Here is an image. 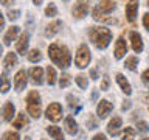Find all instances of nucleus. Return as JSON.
Wrapping results in <instances>:
<instances>
[{
	"instance_id": "51",
	"label": "nucleus",
	"mask_w": 149,
	"mask_h": 140,
	"mask_svg": "<svg viewBox=\"0 0 149 140\" xmlns=\"http://www.w3.org/2000/svg\"><path fill=\"white\" fill-rule=\"evenodd\" d=\"M40 140H45V139H40Z\"/></svg>"
},
{
	"instance_id": "12",
	"label": "nucleus",
	"mask_w": 149,
	"mask_h": 140,
	"mask_svg": "<svg viewBox=\"0 0 149 140\" xmlns=\"http://www.w3.org/2000/svg\"><path fill=\"white\" fill-rule=\"evenodd\" d=\"M28 44H30V34L25 31V33H22V34H20V37H19V41L16 44L17 53L19 55H25L26 50H28Z\"/></svg>"
},
{
	"instance_id": "32",
	"label": "nucleus",
	"mask_w": 149,
	"mask_h": 140,
	"mask_svg": "<svg viewBox=\"0 0 149 140\" xmlns=\"http://www.w3.org/2000/svg\"><path fill=\"white\" fill-rule=\"evenodd\" d=\"M70 83H72V76H70L68 73H64L62 76H61V79H59V86H61V89H62V87H68Z\"/></svg>"
},
{
	"instance_id": "9",
	"label": "nucleus",
	"mask_w": 149,
	"mask_h": 140,
	"mask_svg": "<svg viewBox=\"0 0 149 140\" xmlns=\"http://www.w3.org/2000/svg\"><path fill=\"white\" fill-rule=\"evenodd\" d=\"M28 75L25 70H19V72L16 73V76H14V87H16L17 92H22L23 89H25L26 86V81H28Z\"/></svg>"
},
{
	"instance_id": "10",
	"label": "nucleus",
	"mask_w": 149,
	"mask_h": 140,
	"mask_svg": "<svg viewBox=\"0 0 149 140\" xmlns=\"http://www.w3.org/2000/svg\"><path fill=\"white\" fill-rule=\"evenodd\" d=\"M129 37H130V45H132V50L135 51V53H141V51H143V41H141L140 33L130 31L129 33Z\"/></svg>"
},
{
	"instance_id": "25",
	"label": "nucleus",
	"mask_w": 149,
	"mask_h": 140,
	"mask_svg": "<svg viewBox=\"0 0 149 140\" xmlns=\"http://www.w3.org/2000/svg\"><path fill=\"white\" fill-rule=\"evenodd\" d=\"M5 69H11V67H14V65L17 64V56H16V53H13V51H9V53L6 55V58H5Z\"/></svg>"
},
{
	"instance_id": "4",
	"label": "nucleus",
	"mask_w": 149,
	"mask_h": 140,
	"mask_svg": "<svg viewBox=\"0 0 149 140\" xmlns=\"http://www.w3.org/2000/svg\"><path fill=\"white\" fill-rule=\"evenodd\" d=\"M90 59H92V55H90V50H88L87 44H81L78 47L76 55H74V64L79 69H86L90 64Z\"/></svg>"
},
{
	"instance_id": "37",
	"label": "nucleus",
	"mask_w": 149,
	"mask_h": 140,
	"mask_svg": "<svg viewBox=\"0 0 149 140\" xmlns=\"http://www.w3.org/2000/svg\"><path fill=\"white\" fill-rule=\"evenodd\" d=\"M141 79H143L144 86H146V87L149 89V69H146V70L143 72V75H141Z\"/></svg>"
},
{
	"instance_id": "50",
	"label": "nucleus",
	"mask_w": 149,
	"mask_h": 140,
	"mask_svg": "<svg viewBox=\"0 0 149 140\" xmlns=\"http://www.w3.org/2000/svg\"><path fill=\"white\" fill-rule=\"evenodd\" d=\"M146 5H148V8H149V0H148V3H146Z\"/></svg>"
},
{
	"instance_id": "31",
	"label": "nucleus",
	"mask_w": 149,
	"mask_h": 140,
	"mask_svg": "<svg viewBox=\"0 0 149 140\" xmlns=\"http://www.w3.org/2000/svg\"><path fill=\"white\" fill-rule=\"evenodd\" d=\"M74 81L78 83V86L81 87V89H87V84H88V81H87V76H86V75L79 73L78 76L74 78Z\"/></svg>"
},
{
	"instance_id": "27",
	"label": "nucleus",
	"mask_w": 149,
	"mask_h": 140,
	"mask_svg": "<svg viewBox=\"0 0 149 140\" xmlns=\"http://www.w3.org/2000/svg\"><path fill=\"white\" fill-rule=\"evenodd\" d=\"M47 83H48L50 86H53L56 83V70L51 67V65L47 67Z\"/></svg>"
},
{
	"instance_id": "2",
	"label": "nucleus",
	"mask_w": 149,
	"mask_h": 140,
	"mask_svg": "<svg viewBox=\"0 0 149 140\" xmlns=\"http://www.w3.org/2000/svg\"><path fill=\"white\" fill-rule=\"evenodd\" d=\"M88 37L92 44L100 50H104L112 41V31L106 27H90L88 30Z\"/></svg>"
},
{
	"instance_id": "33",
	"label": "nucleus",
	"mask_w": 149,
	"mask_h": 140,
	"mask_svg": "<svg viewBox=\"0 0 149 140\" xmlns=\"http://www.w3.org/2000/svg\"><path fill=\"white\" fill-rule=\"evenodd\" d=\"M86 125H87V129H95V128H98V120H96V117H95V115H88Z\"/></svg>"
},
{
	"instance_id": "17",
	"label": "nucleus",
	"mask_w": 149,
	"mask_h": 140,
	"mask_svg": "<svg viewBox=\"0 0 149 140\" xmlns=\"http://www.w3.org/2000/svg\"><path fill=\"white\" fill-rule=\"evenodd\" d=\"M61 28H62V22H61V20L51 22L50 25L45 28V37H53L56 33H59V31H61Z\"/></svg>"
},
{
	"instance_id": "23",
	"label": "nucleus",
	"mask_w": 149,
	"mask_h": 140,
	"mask_svg": "<svg viewBox=\"0 0 149 140\" xmlns=\"http://www.w3.org/2000/svg\"><path fill=\"white\" fill-rule=\"evenodd\" d=\"M47 132H48L54 140H65L62 131H61V128H58V126H54V125H53V126H48V128H47Z\"/></svg>"
},
{
	"instance_id": "41",
	"label": "nucleus",
	"mask_w": 149,
	"mask_h": 140,
	"mask_svg": "<svg viewBox=\"0 0 149 140\" xmlns=\"http://www.w3.org/2000/svg\"><path fill=\"white\" fill-rule=\"evenodd\" d=\"M92 140H107V137H106L104 134H101V132H100V134H96V135H95V137H93Z\"/></svg>"
},
{
	"instance_id": "7",
	"label": "nucleus",
	"mask_w": 149,
	"mask_h": 140,
	"mask_svg": "<svg viewBox=\"0 0 149 140\" xmlns=\"http://www.w3.org/2000/svg\"><path fill=\"white\" fill-rule=\"evenodd\" d=\"M137 13H138V0H129L126 5V19L134 23L137 20Z\"/></svg>"
},
{
	"instance_id": "30",
	"label": "nucleus",
	"mask_w": 149,
	"mask_h": 140,
	"mask_svg": "<svg viewBox=\"0 0 149 140\" xmlns=\"http://www.w3.org/2000/svg\"><path fill=\"white\" fill-rule=\"evenodd\" d=\"M45 16H47V17H54V16H58V8H56L54 3H48V5H47V8H45Z\"/></svg>"
},
{
	"instance_id": "26",
	"label": "nucleus",
	"mask_w": 149,
	"mask_h": 140,
	"mask_svg": "<svg viewBox=\"0 0 149 140\" xmlns=\"http://www.w3.org/2000/svg\"><path fill=\"white\" fill-rule=\"evenodd\" d=\"M126 69H129V70H137V65H138V58L137 56H129L127 59H126Z\"/></svg>"
},
{
	"instance_id": "43",
	"label": "nucleus",
	"mask_w": 149,
	"mask_h": 140,
	"mask_svg": "<svg viewBox=\"0 0 149 140\" xmlns=\"http://www.w3.org/2000/svg\"><path fill=\"white\" fill-rule=\"evenodd\" d=\"M129 107H130V101H124L123 104H121V109H123V111H127Z\"/></svg>"
},
{
	"instance_id": "29",
	"label": "nucleus",
	"mask_w": 149,
	"mask_h": 140,
	"mask_svg": "<svg viewBox=\"0 0 149 140\" xmlns=\"http://www.w3.org/2000/svg\"><path fill=\"white\" fill-rule=\"evenodd\" d=\"M135 137V129L134 128H124L123 134H121V140H134Z\"/></svg>"
},
{
	"instance_id": "5",
	"label": "nucleus",
	"mask_w": 149,
	"mask_h": 140,
	"mask_svg": "<svg viewBox=\"0 0 149 140\" xmlns=\"http://www.w3.org/2000/svg\"><path fill=\"white\" fill-rule=\"evenodd\" d=\"M88 3H90V0H76L73 5V8H72V14L76 19L86 17L87 13H88V6H90Z\"/></svg>"
},
{
	"instance_id": "48",
	"label": "nucleus",
	"mask_w": 149,
	"mask_h": 140,
	"mask_svg": "<svg viewBox=\"0 0 149 140\" xmlns=\"http://www.w3.org/2000/svg\"><path fill=\"white\" fill-rule=\"evenodd\" d=\"M25 140H31V139H30V137H25Z\"/></svg>"
},
{
	"instance_id": "24",
	"label": "nucleus",
	"mask_w": 149,
	"mask_h": 140,
	"mask_svg": "<svg viewBox=\"0 0 149 140\" xmlns=\"http://www.w3.org/2000/svg\"><path fill=\"white\" fill-rule=\"evenodd\" d=\"M14 104L11 101H8L6 104H5V107H3V118L6 120V121H11L13 120V115H14Z\"/></svg>"
},
{
	"instance_id": "18",
	"label": "nucleus",
	"mask_w": 149,
	"mask_h": 140,
	"mask_svg": "<svg viewBox=\"0 0 149 140\" xmlns=\"http://www.w3.org/2000/svg\"><path fill=\"white\" fill-rule=\"evenodd\" d=\"M19 31H20V28H19V27H11V28H9V30L6 31V34H5V37H3L5 45H11V42L16 41Z\"/></svg>"
},
{
	"instance_id": "6",
	"label": "nucleus",
	"mask_w": 149,
	"mask_h": 140,
	"mask_svg": "<svg viewBox=\"0 0 149 140\" xmlns=\"http://www.w3.org/2000/svg\"><path fill=\"white\" fill-rule=\"evenodd\" d=\"M45 117L50 121H59L62 118V107H61L59 103H51L45 111Z\"/></svg>"
},
{
	"instance_id": "35",
	"label": "nucleus",
	"mask_w": 149,
	"mask_h": 140,
	"mask_svg": "<svg viewBox=\"0 0 149 140\" xmlns=\"http://www.w3.org/2000/svg\"><path fill=\"white\" fill-rule=\"evenodd\" d=\"M2 140H20V137H19L17 132H13V131H9V132H6L3 135Z\"/></svg>"
},
{
	"instance_id": "8",
	"label": "nucleus",
	"mask_w": 149,
	"mask_h": 140,
	"mask_svg": "<svg viewBox=\"0 0 149 140\" xmlns=\"http://www.w3.org/2000/svg\"><path fill=\"white\" fill-rule=\"evenodd\" d=\"M112 109H113V104H112L110 101L101 100L96 106V114L100 115V118H106V117L112 112Z\"/></svg>"
},
{
	"instance_id": "34",
	"label": "nucleus",
	"mask_w": 149,
	"mask_h": 140,
	"mask_svg": "<svg viewBox=\"0 0 149 140\" xmlns=\"http://www.w3.org/2000/svg\"><path fill=\"white\" fill-rule=\"evenodd\" d=\"M137 131H138V132H141V134H146L148 131H149V126H148L146 121L138 120V121H137Z\"/></svg>"
},
{
	"instance_id": "1",
	"label": "nucleus",
	"mask_w": 149,
	"mask_h": 140,
	"mask_svg": "<svg viewBox=\"0 0 149 140\" xmlns=\"http://www.w3.org/2000/svg\"><path fill=\"white\" fill-rule=\"evenodd\" d=\"M48 56L56 65H59L61 69L68 67L70 62H72L70 50L65 45H61V44H51L48 47Z\"/></svg>"
},
{
	"instance_id": "11",
	"label": "nucleus",
	"mask_w": 149,
	"mask_h": 140,
	"mask_svg": "<svg viewBox=\"0 0 149 140\" xmlns=\"http://www.w3.org/2000/svg\"><path fill=\"white\" fill-rule=\"evenodd\" d=\"M115 58L116 59H123L124 58V55L127 53V44H126V41H124V37L123 36H120L118 39H116V44H115Z\"/></svg>"
},
{
	"instance_id": "15",
	"label": "nucleus",
	"mask_w": 149,
	"mask_h": 140,
	"mask_svg": "<svg viewBox=\"0 0 149 140\" xmlns=\"http://www.w3.org/2000/svg\"><path fill=\"white\" fill-rule=\"evenodd\" d=\"M116 83L120 84L121 90H123L126 95H130V93H132V87H130L129 81L126 79V76H124L123 73H116Z\"/></svg>"
},
{
	"instance_id": "21",
	"label": "nucleus",
	"mask_w": 149,
	"mask_h": 140,
	"mask_svg": "<svg viewBox=\"0 0 149 140\" xmlns=\"http://www.w3.org/2000/svg\"><path fill=\"white\" fill-rule=\"evenodd\" d=\"M98 8H100L102 13L109 14V13H112L115 9V0H100Z\"/></svg>"
},
{
	"instance_id": "52",
	"label": "nucleus",
	"mask_w": 149,
	"mask_h": 140,
	"mask_svg": "<svg viewBox=\"0 0 149 140\" xmlns=\"http://www.w3.org/2000/svg\"><path fill=\"white\" fill-rule=\"evenodd\" d=\"M64 2H67V0H64Z\"/></svg>"
},
{
	"instance_id": "22",
	"label": "nucleus",
	"mask_w": 149,
	"mask_h": 140,
	"mask_svg": "<svg viewBox=\"0 0 149 140\" xmlns=\"http://www.w3.org/2000/svg\"><path fill=\"white\" fill-rule=\"evenodd\" d=\"M9 87H11V81H9L6 72H3L2 75H0V92L6 93L9 90Z\"/></svg>"
},
{
	"instance_id": "36",
	"label": "nucleus",
	"mask_w": 149,
	"mask_h": 140,
	"mask_svg": "<svg viewBox=\"0 0 149 140\" xmlns=\"http://www.w3.org/2000/svg\"><path fill=\"white\" fill-rule=\"evenodd\" d=\"M19 16H20V11H19V9H9L8 11V19L9 20H17Z\"/></svg>"
},
{
	"instance_id": "49",
	"label": "nucleus",
	"mask_w": 149,
	"mask_h": 140,
	"mask_svg": "<svg viewBox=\"0 0 149 140\" xmlns=\"http://www.w3.org/2000/svg\"><path fill=\"white\" fill-rule=\"evenodd\" d=\"M141 140H149V139H148V137H144V139H141Z\"/></svg>"
},
{
	"instance_id": "20",
	"label": "nucleus",
	"mask_w": 149,
	"mask_h": 140,
	"mask_svg": "<svg viewBox=\"0 0 149 140\" xmlns=\"http://www.w3.org/2000/svg\"><path fill=\"white\" fill-rule=\"evenodd\" d=\"M30 123V120H28V117L23 114V112H20L16 118L13 120V126L14 128H17V129H22V128H25V126Z\"/></svg>"
},
{
	"instance_id": "40",
	"label": "nucleus",
	"mask_w": 149,
	"mask_h": 140,
	"mask_svg": "<svg viewBox=\"0 0 149 140\" xmlns=\"http://www.w3.org/2000/svg\"><path fill=\"white\" fill-rule=\"evenodd\" d=\"M68 106L70 107H74V104H76V98H73V95H68Z\"/></svg>"
},
{
	"instance_id": "28",
	"label": "nucleus",
	"mask_w": 149,
	"mask_h": 140,
	"mask_svg": "<svg viewBox=\"0 0 149 140\" xmlns=\"http://www.w3.org/2000/svg\"><path fill=\"white\" fill-rule=\"evenodd\" d=\"M28 59L31 61V62H39V61L42 59V53H40V50H37V48H33L30 53H28Z\"/></svg>"
},
{
	"instance_id": "46",
	"label": "nucleus",
	"mask_w": 149,
	"mask_h": 140,
	"mask_svg": "<svg viewBox=\"0 0 149 140\" xmlns=\"http://www.w3.org/2000/svg\"><path fill=\"white\" fill-rule=\"evenodd\" d=\"M33 3H34V5H37V6H39V5L42 3V0H33Z\"/></svg>"
},
{
	"instance_id": "47",
	"label": "nucleus",
	"mask_w": 149,
	"mask_h": 140,
	"mask_svg": "<svg viewBox=\"0 0 149 140\" xmlns=\"http://www.w3.org/2000/svg\"><path fill=\"white\" fill-rule=\"evenodd\" d=\"M0 55H2V45H0Z\"/></svg>"
},
{
	"instance_id": "44",
	"label": "nucleus",
	"mask_w": 149,
	"mask_h": 140,
	"mask_svg": "<svg viewBox=\"0 0 149 140\" xmlns=\"http://www.w3.org/2000/svg\"><path fill=\"white\" fill-rule=\"evenodd\" d=\"M3 27H5V17H3V14L0 13V31L3 30Z\"/></svg>"
},
{
	"instance_id": "38",
	"label": "nucleus",
	"mask_w": 149,
	"mask_h": 140,
	"mask_svg": "<svg viewBox=\"0 0 149 140\" xmlns=\"http://www.w3.org/2000/svg\"><path fill=\"white\" fill-rule=\"evenodd\" d=\"M100 89H101V90H107V89H109V78H107V76L102 78V83H101Z\"/></svg>"
},
{
	"instance_id": "16",
	"label": "nucleus",
	"mask_w": 149,
	"mask_h": 140,
	"mask_svg": "<svg viewBox=\"0 0 149 140\" xmlns=\"http://www.w3.org/2000/svg\"><path fill=\"white\" fill-rule=\"evenodd\" d=\"M30 76H31V81L39 86V84L44 83V70L40 67H33L30 70Z\"/></svg>"
},
{
	"instance_id": "3",
	"label": "nucleus",
	"mask_w": 149,
	"mask_h": 140,
	"mask_svg": "<svg viewBox=\"0 0 149 140\" xmlns=\"http://www.w3.org/2000/svg\"><path fill=\"white\" fill-rule=\"evenodd\" d=\"M26 109L28 114L34 118H39L42 114V103H40V97L36 90H31L26 95Z\"/></svg>"
},
{
	"instance_id": "45",
	"label": "nucleus",
	"mask_w": 149,
	"mask_h": 140,
	"mask_svg": "<svg viewBox=\"0 0 149 140\" xmlns=\"http://www.w3.org/2000/svg\"><path fill=\"white\" fill-rule=\"evenodd\" d=\"M0 3L5 5V6H9L11 3H14V0H0Z\"/></svg>"
},
{
	"instance_id": "39",
	"label": "nucleus",
	"mask_w": 149,
	"mask_h": 140,
	"mask_svg": "<svg viewBox=\"0 0 149 140\" xmlns=\"http://www.w3.org/2000/svg\"><path fill=\"white\" fill-rule=\"evenodd\" d=\"M143 25H144V28L149 31V13H146L143 16Z\"/></svg>"
},
{
	"instance_id": "14",
	"label": "nucleus",
	"mask_w": 149,
	"mask_h": 140,
	"mask_svg": "<svg viewBox=\"0 0 149 140\" xmlns=\"http://www.w3.org/2000/svg\"><path fill=\"white\" fill-rule=\"evenodd\" d=\"M121 118L120 117H112V120L109 121V125H107V132L110 135H116L120 132V128H121Z\"/></svg>"
},
{
	"instance_id": "13",
	"label": "nucleus",
	"mask_w": 149,
	"mask_h": 140,
	"mask_svg": "<svg viewBox=\"0 0 149 140\" xmlns=\"http://www.w3.org/2000/svg\"><path fill=\"white\" fill-rule=\"evenodd\" d=\"M92 16H93V19L95 20H98V22H106V23H115L116 20L115 19H112V17H109L106 13H102L98 6H95L93 8V11H92Z\"/></svg>"
},
{
	"instance_id": "42",
	"label": "nucleus",
	"mask_w": 149,
	"mask_h": 140,
	"mask_svg": "<svg viewBox=\"0 0 149 140\" xmlns=\"http://www.w3.org/2000/svg\"><path fill=\"white\" fill-rule=\"evenodd\" d=\"M90 76H92V79H98V72H96V69H92V70H90Z\"/></svg>"
},
{
	"instance_id": "19",
	"label": "nucleus",
	"mask_w": 149,
	"mask_h": 140,
	"mask_svg": "<svg viewBox=\"0 0 149 140\" xmlns=\"http://www.w3.org/2000/svg\"><path fill=\"white\" fill-rule=\"evenodd\" d=\"M64 126H65V131L70 134V135H74V134H78V123L74 121L73 117H67L64 121Z\"/></svg>"
}]
</instances>
